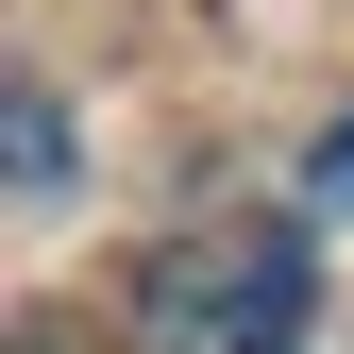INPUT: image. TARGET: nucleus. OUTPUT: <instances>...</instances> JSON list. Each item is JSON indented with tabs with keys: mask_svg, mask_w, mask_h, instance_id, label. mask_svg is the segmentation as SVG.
Listing matches in <instances>:
<instances>
[{
	"mask_svg": "<svg viewBox=\"0 0 354 354\" xmlns=\"http://www.w3.org/2000/svg\"><path fill=\"white\" fill-rule=\"evenodd\" d=\"M321 321V236L304 219H203L136 270V337L152 354H287Z\"/></svg>",
	"mask_w": 354,
	"mask_h": 354,
	"instance_id": "nucleus-1",
	"label": "nucleus"
},
{
	"mask_svg": "<svg viewBox=\"0 0 354 354\" xmlns=\"http://www.w3.org/2000/svg\"><path fill=\"white\" fill-rule=\"evenodd\" d=\"M304 203H321V219H354V118H337L321 152H304Z\"/></svg>",
	"mask_w": 354,
	"mask_h": 354,
	"instance_id": "nucleus-3",
	"label": "nucleus"
},
{
	"mask_svg": "<svg viewBox=\"0 0 354 354\" xmlns=\"http://www.w3.org/2000/svg\"><path fill=\"white\" fill-rule=\"evenodd\" d=\"M0 152H17V219H51V203H68V102H51L34 68L0 84Z\"/></svg>",
	"mask_w": 354,
	"mask_h": 354,
	"instance_id": "nucleus-2",
	"label": "nucleus"
}]
</instances>
